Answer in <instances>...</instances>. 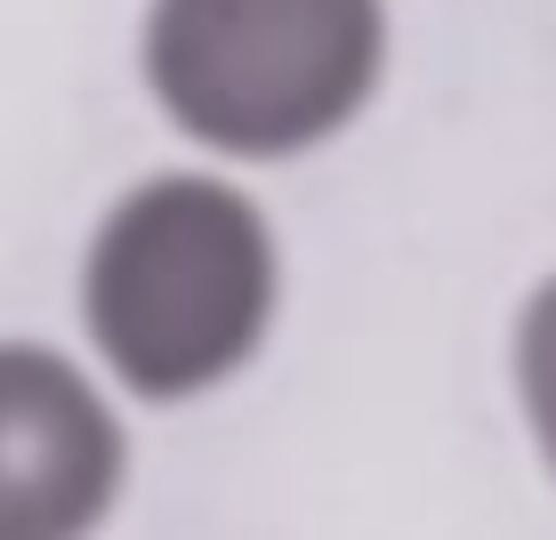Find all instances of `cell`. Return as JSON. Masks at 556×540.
Wrapping results in <instances>:
<instances>
[{
	"instance_id": "6da1fadb",
	"label": "cell",
	"mask_w": 556,
	"mask_h": 540,
	"mask_svg": "<svg viewBox=\"0 0 556 540\" xmlns=\"http://www.w3.org/2000/svg\"><path fill=\"white\" fill-rule=\"evenodd\" d=\"M89 363L129 403H202L266 355L282 315V235L226 169H153L122 186L73 266Z\"/></svg>"
},
{
	"instance_id": "3957f363",
	"label": "cell",
	"mask_w": 556,
	"mask_h": 540,
	"mask_svg": "<svg viewBox=\"0 0 556 540\" xmlns=\"http://www.w3.org/2000/svg\"><path fill=\"white\" fill-rule=\"evenodd\" d=\"M129 436L98 363L0 339V540H73L122 508Z\"/></svg>"
},
{
	"instance_id": "277c9868",
	"label": "cell",
	"mask_w": 556,
	"mask_h": 540,
	"mask_svg": "<svg viewBox=\"0 0 556 540\" xmlns=\"http://www.w3.org/2000/svg\"><path fill=\"white\" fill-rule=\"evenodd\" d=\"M508 395H516V419H525L541 476L556 485V275L532 282L508 323Z\"/></svg>"
},
{
	"instance_id": "7a4b0ae2",
	"label": "cell",
	"mask_w": 556,
	"mask_h": 540,
	"mask_svg": "<svg viewBox=\"0 0 556 540\" xmlns=\"http://www.w3.org/2000/svg\"><path fill=\"white\" fill-rule=\"evenodd\" d=\"M138 81L210 162H299L388 81V0H146Z\"/></svg>"
}]
</instances>
